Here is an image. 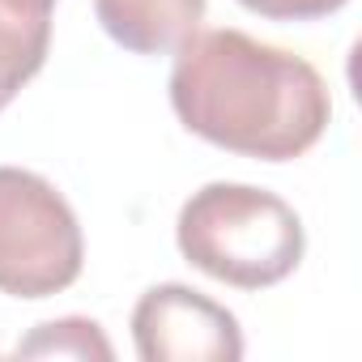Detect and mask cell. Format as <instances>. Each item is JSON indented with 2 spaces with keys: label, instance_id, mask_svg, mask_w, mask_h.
<instances>
[{
  "label": "cell",
  "instance_id": "3957f363",
  "mask_svg": "<svg viewBox=\"0 0 362 362\" xmlns=\"http://www.w3.org/2000/svg\"><path fill=\"white\" fill-rule=\"evenodd\" d=\"M81 222L56 184L22 166H0V294L52 298L81 277Z\"/></svg>",
  "mask_w": 362,
  "mask_h": 362
},
{
  "label": "cell",
  "instance_id": "8992f818",
  "mask_svg": "<svg viewBox=\"0 0 362 362\" xmlns=\"http://www.w3.org/2000/svg\"><path fill=\"white\" fill-rule=\"evenodd\" d=\"M56 0H0V111L43 69Z\"/></svg>",
  "mask_w": 362,
  "mask_h": 362
},
{
  "label": "cell",
  "instance_id": "277c9868",
  "mask_svg": "<svg viewBox=\"0 0 362 362\" xmlns=\"http://www.w3.org/2000/svg\"><path fill=\"white\" fill-rule=\"evenodd\" d=\"M132 345L141 362H239L243 328L209 294L162 281L132 307Z\"/></svg>",
  "mask_w": 362,
  "mask_h": 362
},
{
  "label": "cell",
  "instance_id": "ba28073f",
  "mask_svg": "<svg viewBox=\"0 0 362 362\" xmlns=\"http://www.w3.org/2000/svg\"><path fill=\"white\" fill-rule=\"evenodd\" d=\"M239 5L269 22H315V18L345 9L349 0H239Z\"/></svg>",
  "mask_w": 362,
  "mask_h": 362
},
{
  "label": "cell",
  "instance_id": "5b68a950",
  "mask_svg": "<svg viewBox=\"0 0 362 362\" xmlns=\"http://www.w3.org/2000/svg\"><path fill=\"white\" fill-rule=\"evenodd\" d=\"M111 43L132 56H170L205 22V0H94Z\"/></svg>",
  "mask_w": 362,
  "mask_h": 362
},
{
  "label": "cell",
  "instance_id": "52a82bcc",
  "mask_svg": "<svg viewBox=\"0 0 362 362\" xmlns=\"http://www.w3.org/2000/svg\"><path fill=\"white\" fill-rule=\"evenodd\" d=\"M13 354L18 358H98V362L115 358L103 328L94 320H86V315H64V320L39 324L26 341H18Z\"/></svg>",
  "mask_w": 362,
  "mask_h": 362
},
{
  "label": "cell",
  "instance_id": "6da1fadb",
  "mask_svg": "<svg viewBox=\"0 0 362 362\" xmlns=\"http://www.w3.org/2000/svg\"><path fill=\"white\" fill-rule=\"evenodd\" d=\"M170 107L192 136L260 162L307 153L332 119L328 86L303 56L230 26L175 52Z\"/></svg>",
  "mask_w": 362,
  "mask_h": 362
},
{
  "label": "cell",
  "instance_id": "7a4b0ae2",
  "mask_svg": "<svg viewBox=\"0 0 362 362\" xmlns=\"http://www.w3.org/2000/svg\"><path fill=\"white\" fill-rule=\"evenodd\" d=\"M175 243L192 269L235 290L286 281L307 252L303 218L269 188L205 184L179 209Z\"/></svg>",
  "mask_w": 362,
  "mask_h": 362
}]
</instances>
